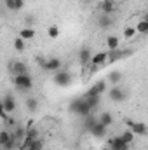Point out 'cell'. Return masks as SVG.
<instances>
[{"label":"cell","instance_id":"obj_1","mask_svg":"<svg viewBox=\"0 0 148 150\" xmlns=\"http://www.w3.org/2000/svg\"><path fill=\"white\" fill-rule=\"evenodd\" d=\"M70 112L75 113V115H78V117H87V115L92 113V110H91V107L85 103L84 98H78V100H73V101L70 103Z\"/></svg>","mask_w":148,"mask_h":150},{"label":"cell","instance_id":"obj_2","mask_svg":"<svg viewBox=\"0 0 148 150\" xmlns=\"http://www.w3.org/2000/svg\"><path fill=\"white\" fill-rule=\"evenodd\" d=\"M14 86L19 91H30L33 87V79L30 77V74H21L14 75Z\"/></svg>","mask_w":148,"mask_h":150},{"label":"cell","instance_id":"obj_3","mask_svg":"<svg viewBox=\"0 0 148 150\" xmlns=\"http://www.w3.org/2000/svg\"><path fill=\"white\" fill-rule=\"evenodd\" d=\"M52 80H54V84L59 86V87H68V86L72 84V80H73V75L70 74V72L58 70V72H54V75H52Z\"/></svg>","mask_w":148,"mask_h":150},{"label":"cell","instance_id":"obj_4","mask_svg":"<svg viewBox=\"0 0 148 150\" xmlns=\"http://www.w3.org/2000/svg\"><path fill=\"white\" fill-rule=\"evenodd\" d=\"M124 122H125V126L129 127V131H132V133L138 134V136H145L148 133V127H147L145 122H138V120H132V119H125Z\"/></svg>","mask_w":148,"mask_h":150},{"label":"cell","instance_id":"obj_5","mask_svg":"<svg viewBox=\"0 0 148 150\" xmlns=\"http://www.w3.org/2000/svg\"><path fill=\"white\" fill-rule=\"evenodd\" d=\"M108 98H110L111 101H115V103H122V101H125L127 93H125L124 87H120V86L117 84V86H113L111 89H108Z\"/></svg>","mask_w":148,"mask_h":150},{"label":"cell","instance_id":"obj_6","mask_svg":"<svg viewBox=\"0 0 148 150\" xmlns=\"http://www.w3.org/2000/svg\"><path fill=\"white\" fill-rule=\"evenodd\" d=\"M131 54V51H124V49H115V51H106V63H115V61H120L124 58H127Z\"/></svg>","mask_w":148,"mask_h":150},{"label":"cell","instance_id":"obj_7","mask_svg":"<svg viewBox=\"0 0 148 150\" xmlns=\"http://www.w3.org/2000/svg\"><path fill=\"white\" fill-rule=\"evenodd\" d=\"M105 91H106V80H98L96 84H92L89 87V91L84 96H101Z\"/></svg>","mask_w":148,"mask_h":150},{"label":"cell","instance_id":"obj_8","mask_svg":"<svg viewBox=\"0 0 148 150\" xmlns=\"http://www.w3.org/2000/svg\"><path fill=\"white\" fill-rule=\"evenodd\" d=\"M61 59L59 58H47V59H44V63H42V68L44 70H47V72H58V70H61Z\"/></svg>","mask_w":148,"mask_h":150},{"label":"cell","instance_id":"obj_9","mask_svg":"<svg viewBox=\"0 0 148 150\" xmlns=\"http://www.w3.org/2000/svg\"><path fill=\"white\" fill-rule=\"evenodd\" d=\"M0 103L4 105V110H5V113H9V115H11V113H14L16 107H18V105H16V98H14L12 94H5V96H4V100H2Z\"/></svg>","mask_w":148,"mask_h":150},{"label":"cell","instance_id":"obj_10","mask_svg":"<svg viewBox=\"0 0 148 150\" xmlns=\"http://www.w3.org/2000/svg\"><path fill=\"white\" fill-rule=\"evenodd\" d=\"M108 147H110V150H129L131 145H127V143L117 134V136H113V138L108 140Z\"/></svg>","mask_w":148,"mask_h":150},{"label":"cell","instance_id":"obj_11","mask_svg":"<svg viewBox=\"0 0 148 150\" xmlns=\"http://www.w3.org/2000/svg\"><path fill=\"white\" fill-rule=\"evenodd\" d=\"M9 70H11V74L12 75H21V74H28V65L25 63V61H12L11 63V67H9Z\"/></svg>","mask_w":148,"mask_h":150},{"label":"cell","instance_id":"obj_12","mask_svg":"<svg viewBox=\"0 0 148 150\" xmlns=\"http://www.w3.org/2000/svg\"><path fill=\"white\" fill-rule=\"evenodd\" d=\"M106 63V51H101V52H96V54H92L91 56V61H89V65H92V67H101V65H105Z\"/></svg>","mask_w":148,"mask_h":150},{"label":"cell","instance_id":"obj_13","mask_svg":"<svg viewBox=\"0 0 148 150\" xmlns=\"http://www.w3.org/2000/svg\"><path fill=\"white\" fill-rule=\"evenodd\" d=\"M106 129H108V127H105V126L98 120V122L89 129V133H91L94 138H105V136H106Z\"/></svg>","mask_w":148,"mask_h":150},{"label":"cell","instance_id":"obj_14","mask_svg":"<svg viewBox=\"0 0 148 150\" xmlns=\"http://www.w3.org/2000/svg\"><path fill=\"white\" fill-rule=\"evenodd\" d=\"M91 56H92V52H91V49L89 47H82L80 51H78V61H80V65H89V61H91Z\"/></svg>","mask_w":148,"mask_h":150},{"label":"cell","instance_id":"obj_15","mask_svg":"<svg viewBox=\"0 0 148 150\" xmlns=\"http://www.w3.org/2000/svg\"><path fill=\"white\" fill-rule=\"evenodd\" d=\"M99 9H101V12H103V14H108V16H111V12L117 9V5H115V2H113V0H101Z\"/></svg>","mask_w":148,"mask_h":150},{"label":"cell","instance_id":"obj_16","mask_svg":"<svg viewBox=\"0 0 148 150\" xmlns=\"http://www.w3.org/2000/svg\"><path fill=\"white\" fill-rule=\"evenodd\" d=\"M105 45L108 47V51H115V49L120 47V38L117 35H108L106 40H105Z\"/></svg>","mask_w":148,"mask_h":150},{"label":"cell","instance_id":"obj_17","mask_svg":"<svg viewBox=\"0 0 148 150\" xmlns=\"http://www.w3.org/2000/svg\"><path fill=\"white\" fill-rule=\"evenodd\" d=\"M111 25H113V18L108 16V14H101V16L98 18V26H99V28L106 30V28H110Z\"/></svg>","mask_w":148,"mask_h":150},{"label":"cell","instance_id":"obj_18","mask_svg":"<svg viewBox=\"0 0 148 150\" xmlns=\"http://www.w3.org/2000/svg\"><path fill=\"white\" fill-rule=\"evenodd\" d=\"M11 133H12V136L16 138V142H18V145H19V142L25 138V134H26V127H21V126H14L12 129H11Z\"/></svg>","mask_w":148,"mask_h":150},{"label":"cell","instance_id":"obj_19","mask_svg":"<svg viewBox=\"0 0 148 150\" xmlns=\"http://www.w3.org/2000/svg\"><path fill=\"white\" fill-rule=\"evenodd\" d=\"M35 35H37V32H35L33 28H30V26H25V28H21V32H19V38H23L25 42H26V40H32Z\"/></svg>","mask_w":148,"mask_h":150},{"label":"cell","instance_id":"obj_20","mask_svg":"<svg viewBox=\"0 0 148 150\" xmlns=\"http://www.w3.org/2000/svg\"><path fill=\"white\" fill-rule=\"evenodd\" d=\"M134 30H136V33H141V35H145V33H148V19H147V18L140 19V21L136 23Z\"/></svg>","mask_w":148,"mask_h":150},{"label":"cell","instance_id":"obj_21","mask_svg":"<svg viewBox=\"0 0 148 150\" xmlns=\"http://www.w3.org/2000/svg\"><path fill=\"white\" fill-rule=\"evenodd\" d=\"M98 120L105 126V127H110L111 124H113V115L110 112H103L99 117H98Z\"/></svg>","mask_w":148,"mask_h":150},{"label":"cell","instance_id":"obj_22","mask_svg":"<svg viewBox=\"0 0 148 150\" xmlns=\"http://www.w3.org/2000/svg\"><path fill=\"white\" fill-rule=\"evenodd\" d=\"M118 136H120V138H122V140H124V142H125L127 145H132V143H134V138H136V134H134L132 131H129V129L122 131V133H120Z\"/></svg>","mask_w":148,"mask_h":150},{"label":"cell","instance_id":"obj_23","mask_svg":"<svg viewBox=\"0 0 148 150\" xmlns=\"http://www.w3.org/2000/svg\"><path fill=\"white\" fill-rule=\"evenodd\" d=\"M84 100H85V103L91 107V110H94V108L101 103V96H84Z\"/></svg>","mask_w":148,"mask_h":150},{"label":"cell","instance_id":"obj_24","mask_svg":"<svg viewBox=\"0 0 148 150\" xmlns=\"http://www.w3.org/2000/svg\"><path fill=\"white\" fill-rule=\"evenodd\" d=\"M96 122H98V117H96V115H92V113H91V115H87V117H84V127H85V131H89Z\"/></svg>","mask_w":148,"mask_h":150},{"label":"cell","instance_id":"obj_25","mask_svg":"<svg viewBox=\"0 0 148 150\" xmlns=\"http://www.w3.org/2000/svg\"><path fill=\"white\" fill-rule=\"evenodd\" d=\"M26 108L30 113H35L38 110V100L37 98H28L26 100Z\"/></svg>","mask_w":148,"mask_h":150},{"label":"cell","instance_id":"obj_26","mask_svg":"<svg viewBox=\"0 0 148 150\" xmlns=\"http://www.w3.org/2000/svg\"><path fill=\"white\" fill-rule=\"evenodd\" d=\"M108 80H110V82H113V84L117 86V84L122 80V72H118V70H113V72H110V74H108Z\"/></svg>","mask_w":148,"mask_h":150},{"label":"cell","instance_id":"obj_27","mask_svg":"<svg viewBox=\"0 0 148 150\" xmlns=\"http://www.w3.org/2000/svg\"><path fill=\"white\" fill-rule=\"evenodd\" d=\"M28 150H44V140H42L40 136H38V138H35V140L30 143Z\"/></svg>","mask_w":148,"mask_h":150},{"label":"cell","instance_id":"obj_28","mask_svg":"<svg viewBox=\"0 0 148 150\" xmlns=\"http://www.w3.org/2000/svg\"><path fill=\"white\" fill-rule=\"evenodd\" d=\"M4 150H16L18 149V142H16V138L12 136V133H11V138H9V142L2 147Z\"/></svg>","mask_w":148,"mask_h":150},{"label":"cell","instance_id":"obj_29","mask_svg":"<svg viewBox=\"0 0 148 150\" xmlns=\"http://www.w3.org/2000/svg\"><path fill=\"white\" fill-rule=\"evenodd\" d=\"M14 49H16L18 52H23V51L26 49L25 40H23V38H19V37H16V38H14Z\"/></svg>","mask_w":148,"mask_h":150},{"label":"cell","instance_id":"obj_30","mask_svg":"<svg viewBox=\"0 0 148 150\" xmlns=\"http://www.w3.org/2000/svg\"><path fill=\"white\" fill-rule=\"evenodd\" d=\"M9 138H11V131L9 129H2L0 131V147H4L9 142Z\"/></svg>","mask_w":148,"mask_h":150},{"label":"cell","instance_id":"obj_31","mask_svg":"<svg viewBox=\"0 0 148 150\" xmlns=\"http://www.w3.org/2000/svg\"><path fill=\"white\" fill-rule=\"evenodd\" d=\"M47 35L51 38H58L59 37V28H58L56 25H51V26L47 28Z\"/></svg>","mask_w":148,"mask_h":150},{"label":"cell","instance_id":"obj_32","mask_svg":"<svg viewBox=\"0 0 148 150\" xmlns=\"http://www.w3.org/2000/svg\"><path fill=\"white\" fill-rule=\"evenodd\" d=\"M136 35V30H134V26H127L125 30H124V37L125 38H132Z\"/></svg>","mask_w":148,"mask_h":150},{"label":"cell","instance_id":"obj_33","mask_svg":"<svg viewBox=\"0 0 148 150\" xmlns=\"http://www.w3.org/2000/svg\"><path fill=\"white\" fill-rule=\"evenodd\" d=\"M25 7V0H14V11H21Z\"/></svg>","mask_w":148,"mask_h":150},{"label":"cell","instance_id":"obj_34","mask_svg":"<svg viewBox=\"0 0 148 150\" xmlns=\"http://www.w3.org/2000/svg\"><path fill=\"white\" fill-rule=\"evenodd\" d=\"M5 7L9 11H14V0H5Z\"/></svg>","mask_w":148,"mask_h":150},{"label":"cell","instance_id":"obj_35","mask_svg":"<svg viewBox=\"0 0 148 150\" xmlns=\"http://www.w3.org/2000/svg\"><path fill=\"white\" fill-rule=\"evenodd\" d=\"M7 115H9V113H5V110H4V105L0 103V119L4 120V119H7Z\"/></svg>","mask_w":148,"mask_h":150}]
</instances>
